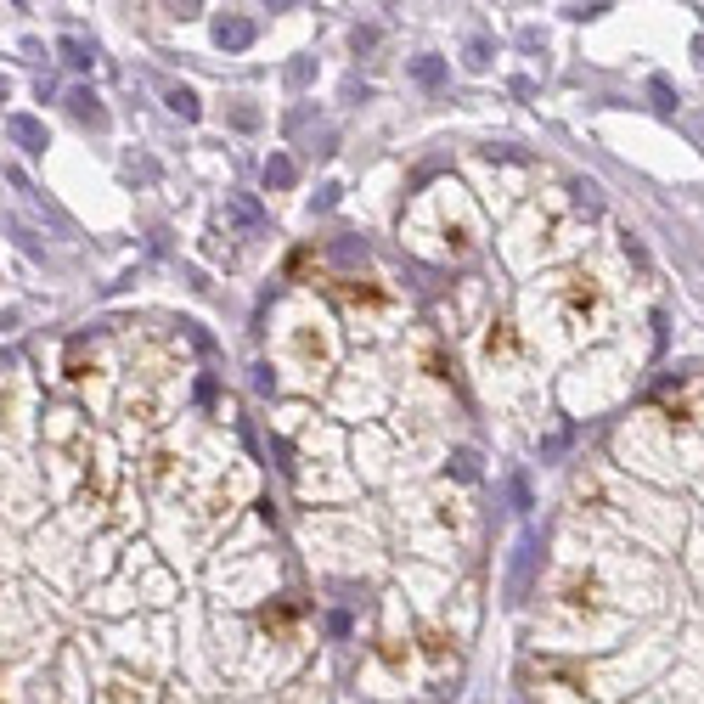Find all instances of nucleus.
<instances>
[{
	"label": "nucleus",
	"mask_w": 704,
	"mask_h": 704,
	"mask_svg": "<svg viewBox=\"0 0 704 704\" xmlns=\"http://www.w3.org/2000/svg\"><path fill=\"white\" fill-rule=\"evenodd\" d=\"M248 35H254L248 23H220V40H226V46H248Z\"/></svg>",
	"instance_id": "obj_1"
},
{
	"label": "nucleus",
	"mask_w": 704,
	"mask_h": 704,
	"mask_svg": "<svg viewBox=\"0 0 704 704\" xmlns=\"http://www.w3.org/2000/svg\"><path fill=\"white\" fill-rule=\"evenodd\" d=\"M288 175H293V170H288V158H277V163H265V181H277V186H282Z\"/></svg>",
	"instance_id": "obj_2"
}]
</instances>
